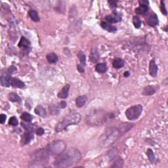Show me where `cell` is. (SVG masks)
Segmentation results:
<instances>
[{"instance_id": "obj_1", "label": "cell", "mask_w": 168, "mask_h": 168, "mask_svg": "<svg viewBox=\"0 0 168 168\" xmlns=\"http://www.w3.org/2000/svg\"><path fill=\"white\" fill-rule=\"evenodd\" d=\"M82 159V154L77 148L71 147L58 154L54 161L56 167H68L78 163Z\"/></svg>"}, {"instance_id": "obj_2", "label": "cell", "mask_w": 168, "mask_h": 168, "mask_svg": "<svg viewBox=\"0 0 168 168\" xmlns=\"http://www.w3.org/2000/svg\"><path fill=\"white\" fill-rule=\"evenodd\" d=\"M122 135L118 127H111L106 128L100 136L99 145L102 148L110 147Z\"/></svg>"}, {"instance_id": "obj_3", "label": "cell", "mask_w": 168, "mask_h": 168, "mask_svg": "<svg viewBox=\"0 0 168 168\" xmlns=\"http://www.w3.org/2000/svg\"><path fill=\"white\" fill-rule=\"evenodd\" d=\"M107 114L102 109H94L87 115L86 122L88 126H100L106 122Z\"/></svg>"}, {"instance_id": "obj_4", "label": "cell", "mask_w": 168, "mask_h": 168, "mask_svg": "<svg viewBox=\"0 0 168 168\" xmlns=\"http://www.w3.org/2000/svg\"><path fill=\"white\" fill-rule=\"evenodd\" d=\"M82 120V116L77 112L71 113L68 114L60 122L56 124L55 127L56 132H61L62 131L66 129L70 126L77 125Z\"/></svg>"}, {"instance_id": "obj_5", "label": "cell", "mask_w": 168, "mask_h": 168, "mask_svg": "<svg viewBox=\"0 0 168 168\" xmlns=\"http://www.w3.org/2000/svg\"><path fill=\"white\" fill-rule=\"evenodd\" d=\"M49 155H58L66 149V144L62 140H54L49 143L45 148Z\"/></svg>"}, {"instance_id": "obj_6", "label": "cell", "mask_w": 168, "mask_h": 168, "mask_svg": "<svg viewBox=\"0 0 168 168\" xmlns=\"http://www.w3.org/2000/svg\"><path fill=\"white\" fill-rule=\"evenodd\" d=\"M142 111L143 106L141 104H136L127 109L126 111V116L129 120H135L140 116Z\"/></svg>"}, {"instance_id": "obj_7", "label": "cell", "mask_w": 168, "mask_h": 168, "mask_svg": "<svg viewBox=\"0 0 168 168\" xmlns=\"http://www.w3.org/2000/svg\"><path fill=\"white\" fill-rule=\"evenodd\" d=\"M139 4H140V6L135 9V12L138 15L145 14L148 9L147 5L148 4V1H143H143H139Z\"/></svg>"}, {"instance_id": "obj_8", "label": "cell", "mask_w": 168, "mask_h": 168, "mask_svg": "<svg viewBox=\"0 0 168 168\" xmlns=\"http://www.w3.org/2000/svg\"><path fill=\"white\" fill-rule=\"evenodd\" d=\"M34 138V134H33V131L32 130H27V131L25 133V134L23 135L22 137L21 142L25 145H27V144L30 143Z\"/></svg>"}, {"instance_id": "obj_9", "label": "cell", "mask_w": 168, "mask_h": 168, "mask_svg": "<svg viewBox=\"0 0 168 168\" xmlns=\"http://www.w3.org/2000/svg\"><path fill=\"white\" fill-rule=\"evenodd\" d=\"M134 126V124L130 123H122L118 127V129L120 131L122 135H124L126 133L128 132Z\"/></svg>"}, {"instance_id": "obj_10", "label": "cell", "mask_w": 168, "mask_h": 168, "mask_svg": "<svg viewBox=\"0 0 168 168\" xmlns=\"http://www.w3.org/2000/svg\"><path fill=\"white\" fill-rule=\"evenodd\" d=\"M10 86H11L14 88H25V85L23 82H22L19 78H10Z\"/></svg>"}, {"instance_id": "obj_11", "label": "cell", "mask_w": 168, "mask_h": 168, "mask_svg": "<svg viewBox=\"0 0 168 168\" xmlns=\"http://www.w3.org/2000/svg\"><path fill=\"white\" fill-rule=\"evenodd\" d=\"M158 72V66L156 64V62L153 59L150 62L149 64V73L150 75L152 77H156Z\"/></svg>"}, {"instance_id": "obj_12", "label": "cell", "mask_w": 168, "mask_h": 168, "mask_svg": "<svg viewBox=\"0 0 168 168\" xmlns=\"http://www.w3.org/2000/svg\"><path fill=\"white\" fill-rule=\"evenodd\" d=\"M122 18L120 17V15L117 13H115L114 15H107L105 17V20L106 23H108L109 24H112V23H118V22L120 21Z\"/></svg>"}, {"instance_id": "obj_13", "label": "cell", "mask_w": 168, "mask_h": 168, "mask_svg": "<svg viewBox=\"0 0 168 168\" xmlns=\"http://www.w3.org/2000/svg\"><path fill=\"white\" fill-rule=\"evenodd\" d=\"M147 23H148V25H150V27H154L158 25V17H157L156 14L154 13L148 17V19H147Z\"/></svg>"}, {"instance_id": "obj_14", "label": "cell", "mask_w": 168, "mask_h": 168, "mask_svg": "<svg viewBox=\"0 0 168 168\" xmlns=\"http://www.w3.org/2000/svg\"><path fill=\"white\" fill-rule=\"evenodd\" d=\"M69 89H70V86L68 84H67L65 86L64 88H63L61 91H59V93H58V97L60 98V99H66V98L68 97V93H69Z\"/></svg>"}, {"instance_id": "obj_15", "label": "cell", "mask_w": 168, "mask_h": 168, "mask_svg": "<svg viewBox=\"0 0 168 168\" xmlns=\"http://www.w3.org/2000/svg\"><path fill=\"white\" fill-rule=\"evenodd\" d=\"M156 89L154 86H148L143 89V93H143V95L145 96H150V95H154V93H156Z\"/></svg>"}, {"instance_id": "obj_16", "label": "cell", "mask_w": 168, "mask_h": 168, "mask_svg": "<svg viewBox=\"0 0 168 168\" xmlns=\"http://www.w3.org/2000/svg\"><path fill=\"white\" fill-rule=\"evenodd\" d=\"M34 112L37 115H38L39 116H40V117L45 118V117H46V116H47V112H46V111H45V108L41 105L37 106L34 109Z\"/></svg>"}, {"instance_id": "obj_17", "label": "cell", "mask_w": 168, "mask_h": 168, "mask_svg": "<svg viewBox=\"0 0 168 168\" xmlns=\"http://www.w3.org/2000/svg\"><path fill=\"white\" fill-rule=\"evenodd\" d=\"M87 100H88V98L86 95H82L78 97L77 99H76V104L78 107H82L83 106L86 104L87 102Z\"/></svg>"}, {"instance_id": "obj_18", "label": "cell", "mask_w": 168, "mask_h": 168, "mask_svg": "<svg viewBox=\"0 0 168 168\" xmlns=\"http://www.w3.org/2000/svg\"><path fill=\"white\" fill-rule=\"evenodd\" d=\"M101 25L102 28H104V30H107V31H108L109 32H115L117 30L116 28L115 27L111 25L110 24L106 23V22L105 21L102 22Z\"/></svg>"}, {"instance_id": "obj_19", "label": "cell", "mask_w": 168, "mask_h": 168, "mask_svg": "<svg viewBox=\"0 0 168 168\" xmlns=\"http://www.w3.org/2000/svg\"><path fill=\"white\" fill-rule=\"evenodd\" d=\"M95 69L97 72L103 74L107 70V66H106L105 63H99V64L96 65Z\"/></svg>"}, {"instance_id": "obj_20", "label": "cell", "mask_w": 168, "mask_h": 168, "mask_svg": "<svg viewBox=\"0 0 168 168\" xmlns=\"http://www.w3.org/2000/svg\"><path fill=\"white\" fill-rule=\"evenodd\" d=\"M10 76H1V78H0V83H1V86H10Z\"/></svg>"}, {"instance_id": "obj_21", "label": "cell", "mask_w": 168, "mask_h": 168, "mask_svg": "<svg viewBox=\"0 0 168 168\" xmlns=\"http://www.w3.org/2000/svg\"><path fill=\"white\" fill-rule=\"evenodd\" d=\"M112 65L114 68L116 69L121 68L124 66V60L121 58H117L113 61Z\"/></svg>"}, {"instance_id": "obj_22", "label": "cell", "mask_w": 168, "mask_h": 168, "mask_svg": "<svg viewBox=\"0 0 168 168\" xmlns=\"http://www.w3.org/2000/svg\"><path fill=\"white\" fill-rule=\"evenodd\" d=\"M30 45V42L29 40H28L27 39H26L25 37H22L20 42L19 43L18 46L20 47H23L24 49H28L29 48Z\"/></svg>"}, {"instance_id": "obj_23", "label": "cell", "mask_w": 168, "mask_h": 168, "mask_svg": "<svg viewBox=\"0 0 168 168\" xmlns=\"http://www.w3.org/2000/svg\"><path fill=\"white\" fill-rule=\"evenodd\" d=\"M46 58L47 61L49 63H55L57 62V60L58 59V56L54 53H48L46 56Z\"/></svg>"}, {"instance_id": "obj_24", "label": "cell", "mask_w": 168, "mask_h": 168, "mask_svg": "<svg viewBox=\"0 0 168 168\" xmlns=\"http://www.w3.org/2000/svg\"><path fill=\"white\" fill-rule=\"evenodd\" d=\"M99 54L95 49H93L91 51L90 59L93 62H96L99 60Z\"/></svg>"}, {"instance_id": "obj_25", "label": "cell", "mask_w": 168, "mask_h": 168, "mask_svg": "<svg viewBox=\"0 0 168 168\" xmlns=\"http://www.w3.org/2000/svg\"><path fill=\"white\" fill-rule=\"evenodd\" d=\"M28 15L31 19L34 22H39L40 21V17L38 16V13L34 10H30L28 12Z\"/></svg>"}, {"instance_id": "obj_26", "label": "cell", "mask_w": 168, "mask_h": 168, "mask_svg": "<svg viewBox=\"0 0 168 168\" xmlns=\"http://www.w3.org/2000/svg\"><path fill=\"white\" fill-rule=\"evenodd\" d=\"M8 99L12 102H20L21 98L16 93L11 92L8 95Z\"/></svg>"}, {"instance_id": "obj_27", "label": "cell", "mask_w": 168, "mask_h": 168, "mask_svg": "<svg viewBox=\"0 0 168 168\" xmlns=\"http://www.w3.org/2000/svg\"><path fill=\"white\" fill-rule=\"evenodd\" d=\"M21 118L23 120L24 122H27V123H30V122H31L32 120V116L28 112L23 113V114H22L21 116Z\"/></svg>"}, {"instance_id": "obj_28", "label": "cell", "mask_w": 168, "mask_h": 168, "mask_svg": "<svg viewBox=\"0 0 168 168\" xmlns=\"http://www.w3.org/2000/svg\"><path fill=\"white\" fill-rule=\"evenodd\" d=\"M49 110L50 114L53 116H55L56 114H58V112H59V110H58V107L54 105V104H51L49 107Z\"/></svg>"}, {"instance_id": "obj_29", "label": "cell", "mask_w": 168, "mask_h": 168, "mask_svg": "<svg viewBox=\"0 0 168 168\" xmlns=\"http://www.w3.org/2000/svg\"><path fill=\"white\" fill-rule=\"evenodd\" d=\"M78 58H79V60L80 61L81 64H82V65H83V66H84V65L85 66L86 63V55H85V54L83 53L82 51H80L78 54Z\"/></svg>"}, {"instance_id": "obj_30", "label": "cell", "mask_w": 168, "mask_h": 168, "mask_svg": "<svg viewBox=\"0 0 168 168\" xmlns=\"http://www.w3.org/2000/svg\"><path fill=\"white\" fill-rule=\"evenodd\" d=\"M147 155L148 156V160H150V162H154L155 160V156L153 150L150 149V148H148L147 151Z\"/></svg>"}, {"instance_id": "obj_31", "label": "cell", "mask_w": 168, "mask_h": 168, "mask_svg": "<svg viewBox=\"0 0 168 168\" xmlns=\"http://www.w3.org/2000/svg\"><path fill=\"white\" fill-rule=\"evenodd\" d=\"M124 165V161L123 160H122V158H117L116 161H114V164H113L112 166V167H122Z\"/></svg>"}, {"instance_id": "obj_32", "label": "cell", "mask_w": 168, "mask_h": 168, "mask_svg": "<svg viewBox=\"0 0 168 168\" xmlns=\"http://www.w3.org/2000/svg\"><path fill=\"white\" fill-rule=\"evenodd\" d=\"M133 23L135 27L136 28H140L141 26V21L140 18L137 16H134L133 18Z\"/></svg>"}, {"instance_id": "obj_33", "label": "cell", "mask_w": 168, "mask_h": 168, "mask_svg": "<svg viewBox=\"0 0 168 168\" xmlns=\"http://www.w3.org/2000/svg\"><path fill=\"white\" fill-rule=\"evenodd\" d=\"M9 124L10 125L13 126H17L19 124L18 120H17V118L16 117L13 116L9 119Z\"/></svg>"}, {"instance_id": "obj_34", "label": "cell", "mask_w": 168, "mask_h": 168, "mask_svg": "<svg viewBox=\"0 0 168 168\" xmlns=\"http://www.w3.org/2000/svg\"><path fill=\"white\" fill-rule=\"evenodd\" d=\"M161 12H162V13L165 15H167V11H166V9H165V4H164V2L163 1H161Z\"/></svg>"}, {"instance_id": "obj_35", "label": "cell", "mask_w": 168, "mask_h": 168, "mask_svg": "<svg viewBox=\"0 0 168 168\" xmlns=\"http://www.w3.org/2000/svg\"><path fill=\"white\" fill-rule=\"evenodd\" d=\"M6 119H7V116H6L5 114H1V116H0V123L3 124L5 122Z\"/></svg>"}, {"instance_id": "obj_36", "label": "cell", "mask_w": 168, "mask_h": 168, "mask_svg": "<svg viewBox=\"0 0 168 168\" xmlns=\"http://www.w3.org/2000/svg\"><path fill=\"white\" fill-rule=\"evenodd\" d=\"M44 129H43V128H41V127H40V128H38V129L36 130V134L38 135H40V136H41V135H43L44 134Z\"/></svg>"}, {"instance_id": "obj_37", "label": "cell", "mask_w": 168, "mask_h": 168, "mask_svg": "<svg viewBox=\"0 0 168 168\" xmlns=\"http://www.w3.org/2000/svg\"><path fill=\"white\" fill-rule=\"evenodd\" d=\"M66 105H67L66 102L64 101H61L59 104H58V107H60V108H64L66 107Z\"/></svg>"}, {"instance_id": "obj_38", "label": "cell", "mask_w": 168, "mask_h": 168, "mask_svg": "<svg viewBox=\"0 0 168 168\" xmlns=\"http://www.w3.org/2000/svg\"><path fill=\"white\" fill-rule=\"evenodd\" d=\"M78 70L80 73H84L85 72L84 66H83V65H81V64L78 65Z\"/></svg>"}, {"instance_id": "obj_39", "label": "cell", "mask_w": 168, "mask_h": 168, "mask_svg": "<svg viewBox=\"0 0 168 168\" xmlns=\"http://www.w3.org/2000/svg\"><path fill=\"white\" fill-rule=\"evenodd\" d=\"M108 3H110V6L111 7H116V1H108Z\"/></svg>"}, {"instance_id": "obj_40", "label": "cell", "mask_w": 168, "mask_h": 168, "mask_svg": "<svg viewBox=\"0 0 168 168\" xmlns=\"http://www.w3.org/2000/svg\"><path fill=\"white\" fill-rule=\"evenodd\" d=\"M129 76V72H126L124 73V76H125V77H128Z\"/></svg>"}]
</instances>
